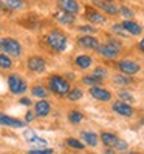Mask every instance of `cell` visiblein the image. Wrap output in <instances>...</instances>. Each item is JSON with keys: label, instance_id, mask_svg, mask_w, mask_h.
<instances>
[{"label": "cell", "instance_id": "1", "mask_svg": "<svg viewBox=\"0 0 144 154\" xmlns=\"http://www.w3.org/2000/svg\"><path fill=\"white\" fill-rule=\"evenodd\" d=\"M47 43L54 51L62 53V51L67 48V35H65L64 32H61V31H51L47 35Z\"/></svg>", "mask_w": 144, "mask_h": 154}, {"label": "cell", "instance_id": "2", "mask_svg": "<svg viewBox=\"0 0 144 154\" xmlns=\"http://www.w3.org/2000/svg\"><path fill=\"white\" fill-rule=\"evenodd\" d=\"M96 51L104 56V57H109V59H116L119 56V51H121V43L115 40V38H110V40L106 45H99L96 48Z\"/></svg>", "mask_w": 144, "mask_h": 154}, {"label": "cell", "instance_id": "3", "mask_svg": "<svg viewBox=\"0 0 144 154\" xmlns=\"http://www.w3.org/2000/svg\"><path fill=\"white\" fill-rule=\"evenodd\" d=\"M50 89L59 96H65L70 91V83L61 75H53L50 79Z\"/></svg>", "mask_w": 144, "mask_h": 154}, {"label": "cell", "instance_id": "4", "mask_svg": "<svg viewBox=\"0 0 144 154\" xmlns=\"http://www.w3.org/2000/svg\"><path fill=\"white\" fill-rule=\"evenodd\" d=\"M0 49L3 51L6 56H11V57H16L20 54V43L14 38H0Z\"/></svg>", "mask_w": 144, "mask_h": 154}, {"label": "cell", "instance_id": "5", "mask_svg": "<svg viewBox=\"0 0 144 154\" xmlns=\"http://www.w3.org/2000/svg\"><path fill=\"white\" fill-rule=\"evenodd\" d=\"M8 86H9V89H11V93H14V94H20V93H23L25 89H27V83H25L20 77L16 75V74L9 75Z\"/></svg>", "mask_w": 144, "mask_h": 154}, {"label": "cell", "instance_id": "6", "mask_svg": "<svg viewBox=\"0 0 144 154\" xmlns=\"http://www.w3.org/2000/svg\"><path fill=\"white\" fill-rule=\"evenodd\" d=\"M118 68H119V71L123 72V74H126V75H133V74H136L138 71H139V65L136 62H133V60H121L119 63H118Z\"/></svg>", "mask_w": 144, "mask_h": 154}, {"label": "cell", "instance_id": "7", "mask_svg": "<svg viewBox=\"0 0 144 154\" xmlns=\"http://www.w3.org/2000/svg\"><path fill=\"white\" fill-rule=\"evenodd\" d=\"M57 3H59V8L62 11L68 12V14H73V16L79 14V11H81V6L76 0H59Z\"/></svg>", "mask_w": 144, "mask_h": 154}, {"label": "cell", "instance_id": "8", "mask_svg": "<svg viewBox=\"0 0 144 154\" xmlns=\"http://www.w3.org/2000/svg\"><path fill=\"white\" fill-rule=\"evenodd\" d=\"M112 109H113L116 114L124 116V117H130V116L133 114V108L130 106V105L127 103V102H123V100H119V102H115L113 106H112Z\"/></svg>", "mask_w": 144, "mask_h": 154}, {"label": "cell", "instance_id": "9", "mask_svg": "<svg viewBox=\"0 0 144 154\" xmlns=\"http://www.w3.org/2000/svg\"><path fill=\"white\" fill-rule=\"evenodd\" d=\"M85 17H87V20H88L90 23H93V25H104V23L107 22L106 16L101 14L99 11H96V9H93V8H88V9H87Z\"/></svg>", "mask_w": 144, "mask_h": 154}, {"label": "cell", "instance_id": "10", "mask_svg": "<svg viewBox=\"0 0 144 154\" xmlns=\"http://www.w3.org/2000/svg\"><path fill=\"white\" fill-rule=\"evenodd\" d=\"M90 94L93 99H96L99 102H109L112 99V93L107 91V89H104V88H99V86H91Z\"/></svg>", "mask_w": 144, "mask_h": 154}, {"label": "cell", "instance_id": "11", "mask_svg": "<svg viewBox=\"0 0 144 154\" xmlns=\"http://www.w3.org/2000/svg\"><path fill=\"white\" fill-rule=\"evenodd\" d=\"M28 68L33 72H44L45 71V60L42 57H30L28 59Z\"/></svg>", "mask_w": 144, "mask_h": 154}, {"label": "cell", "instance_id": "12", "mask_svg": "<svg viewBox=\"0 0 144 154\" xmlns=\"http://www.w3.org/2000/svg\"><path fill=\"white\" fill-rule=\"evenodd\" d=\"M77 43H79L82 48H87V49H96V48L99 46L98 38L91 37V35H82V37H79Z\"/></svg>", "mask_w": 144, "mask_h": 154}, {"label": "cell", "instance_id": "13", "mask_svg": "<svg viewBox=\"0 0 144 154\" xmlns=\"http://www.w3.org/2000/svg\"><path fill=\"white\" fill-rule=\"evenodd\" d=\"M123 28L129 32V34H132V35H139L142 32V28L139 26V23L133 22V20H124L123 23Z\"/></svg>", "mask_w": 144, "mask_h": 154}, {"label": "cell", "instance_id": "14", "mask_svg": "<svg viewBox=\"0 0 144 154\" xmlns=\"http://www.w3.org/2000/svg\"><path fill=\"white\" fill-rule=\"evenodd\" d=\"M0 125L11 126V128H22L25 125V122L14 119V117H9V116H5V114H0Z\"/></svg>", "mask_w": 144, "mask_h": 154}, {"label": "cell", "instance_id": "15", "mask_svg": "<svg viewBox=\"0 0 144 154\" xmlns=\"http://www.w3.org/2000/svg\"><path fill=\"white\" fill-rule=\"evenodd\" d=\"M50 111H51V105L45 100L37 102L36 106H34V114L37 116V117H45V116L50 114Z\"/></svg>", "mask_w": 144, "mask_h": 154}, {"label": "cell", "instance_id": "16", "mask_svg": "<svg viewBox=\"0 0 144 154\" xmlns=\"http://www.w3.org/2000/svg\"><path fill=\"white\" fill-rule=\"evenodd\" d=\"M95 5H96L98 8H101L102 11H106L107 14H110V16H115V14H118V12H119V9H118L115 5L107 3V2H102V0H95Z\"/></svg>", "mask_w": 144, "mask_h": 154}, {"label": "cell", "instance_id": "17", "mask_svg": "<svg viewBox=\"0 0 144 154\" xmlns=\"http://www.w3.org/2000/svg\"><path fill=\"white\" fill-rule=\"evenodd\" d=\"M54 17H56V20H59L64 25L74 23V16L73 14H68V12H65V11H57L56 14H54Z\"/></svg>", "mask_w": 144, "mask_h": 154}, {"label": "cell", "instance_id": "18", "mask_svg": "<svg viewBox=\"0 0 144 154\" xmlns=\"http://www.w3.org/2000/svg\"><path fill=\"white\" fill-rule=\"evenodd\" d=\"M81 137H82L84 142L87 145H90V146H96L98 145V134H95L93 131H84L81 134Z\"/></svg>", "mask_w": 144, "mask_h": 154}, {"label": "cell", "instance_id": "19", "mask_svg": "<svg viewBox=\"0 0 144 154\" xmlns=\"http://www.w3.org/2000/svg\"><path fill=\"white\" fill-rule=\"evenodd\" d=\"M101 140H102V143L109 146V148H113L115 143L118 142V137L113 134V133H102L101 134Z\"/></svg>", "mask_w": 144, "mask_h": 154}, {"label": "cell", "instance_id": "20", "mask_svg": "<svg viewBox=\"0 0 144 154\" xmlns=\"http://www.w3.org/2000/svg\"><path fill=\"white\" fill-rule=\"evenodd\" d=\"M91 57L90 56H77L76 57V65L79 66V68H82V69H87V68H90V65H91Z\"/></svg>", "mask_w": 144, "mask_h": 154}, {"label": "cell", "instance_id": "21", "mask_svg": "<svg viewBox=\"0 0 144 154\" xmlns=\"http://www.w3.org/2000/svg\"><path fill=\"white\" fill-rule=\"evenodd\" d=\"M113 83L115 85H123V86H127V85H132L133 82H132V79H130L129 75H126V74H118V75H115L113 77Z\"/></svg>", "mask_w": 144, "mask_h": 154}, {"label": "cell", "instance_id": "22", "mask_svg": "<svg viewBox=\"0 0 144 154\" xmlns=\"http://www.w3.org/2000/svg\"><path fill=\"white\" fill-rule=\"evenodd\" d=\"M82 82H84L85 85H88V86H96V85H99L102 80L99 79V77H96V75H93V74H90V75H85V77H84Z\"/></svg>", "mask_w": 144, "mask_h": 154}, {"label": "cell", "instance_id": "23", "mask_svg": "<svg viewBox=\"0 0 144 154\" xmlns=\"http://www.w3.org/2000/svg\"><path fill=\"white\" fill-rule=\"evenodd\" d=\"M68 120L73 123V125H77V123H81L84 120V116L81 112H77V111H73L68 114Z\"/></svg>", "mask_w": 144, "mask_h": 154}, {"label": "cell", "instance_id": "24", "mask_svg": "<svg viewBox=\"0 0 144 154\" xmlns=\"http://www.w3.org/2000/svg\"><path fill=\"white\" fill-rule=\"evenodd\" d=\"M12 66V60L9 56L6 54H0V68H3V69H8Z\"/></svg>", "mask_w": 144, "mask_h": 154}, {"label": "cell", "instance_id": "25", "mask_svg": "<svg viewBox=\"0 0 144 154\" xmlns=\"http://www.w3.org/2000/svg\"><path fill=\"white\" fill-rule=\"evenodd\" d=\"M30 142H31L33 145H36V148H47V140H45V139H41L37 134L30 139Z\"/></svg>", "mask_w": 144, "mask_h": 154}, {"label": "cell", "instance_id": "26", "mask_svg": "<svg viewBox=\"0 0 144 154\" xmlns=\"http://www.w3.org/2000/svg\"><path fill=\"white\" fill-rule=\"evenodd\" d=\"M33 96L41 97V99H45V97H47V89H45L42 85H36V86L33 88Z\"/></svg>", "mask_w": 144, "mask_h": 154}, {"label": "cell", "instance_id": "27", "mask_svg": "<svg viewBox=\"0 0 144 154\" xmlns=\"http://www.w3.org/2000/svg\"><path fill=\"white\" fill-rule=\"evenodd\" d=\"M5 5L9 9H20L23 6V2L22 0H5Z\"/></svg>", "mask_w": 144, "mask_h": 154}, {"label": "cell", "instance_id": "28", "mask_svg": "<svg viewBox=\"0 0 144 154\" xmlns=\"http://www.w3.org/2000/svg\"><path fill=\"white\" fill-rule=\"evenodd\" d=\"M115 151H119V152H126L127 149H129V145H127V142L126 140H119L118 139V142L115 143Z\"/></svg>", "mask_w": 144, "mask_h": 154}, {"label": "cell", "instance_id": "29", "mask_svg": "<svg viewBox=\"0 0 144 154\" xmlns=\"http://www.w3.org/2000/svg\"><path fill=\"white\" fill-rule=\"evenodd\" d=\"M67 143H68V146H71V148H74V149H84V148H85L84 143L79 142V140H76V139H68Z\"/></svg>", "mask_w": 144, "mask_h": 154}, {"label": "cell", "instance_id": "30", "mask_svg": "<svg viewBox=\"0 0 144 154\" xmlns=\"http://www.w3.org/2000/svg\"><path fill=\"white\" fill-rule=\"evenodd\" d=\"M91 74L96 75V77H99L101 80H104V79L107 77V69H106V68H102V66H98V68H96L93 72H91Z\"/></svg>", "mask_w": 144, "mask_h": 154}, {"label": "cell", "instance_id": "31", "mask_svg": "<svg viewBox=\"0 0 144 154\" xmlns=\"http://www.w3.org/2000/svg\"><path fill=\"white\" fill-rule=\"evenodd\" d=\"M82 97V91L81 89H73V91H68V99L70 100H79Z\"/></svg>", "mask_w": 144, "mask_h": 154}, {"label": "cell", "instance_id": "32", "mask_svg": "<svg viewBox=\"0 0 144 154\" xmlns=\"http://www.w3.org/2000/svg\"><path fill=\"white\" fill-rule=\"evenodd\" d=\"M112 29H113V32H118V35H119V37H129L127 35L129 32L123 28V25H116V26H113Z\"/></svg>", "mask_w": 144, "mask_h": 154}, {"label": "cell", "instance_id": "33", "mask_svg": "<svg viewBox=\"0 0 144 154\" xmlns=\"http://www.w3.org/2000/svg\"><path fill=\"white\" fill-rule=\"evenodd\" d=\"M51 152H53V149H50V148H42V149L36 148V149H31L28 154H51Z\"/></svg>", "mask_w": 144, "mask_h": 154}, {"label": "cell", "instance_id": "34", "mask_svg": "<svg viewBox=\"0 0 144 154\" xmlns=\"http://www.w3.org/2000/svg\"><path fill=\"white\" fill-rule=\"evenodd\" d=\"M119 97L123 102H133V96L130 94V93H126V91H121L119 93Z\"/></svg>", "mask_w": 144, "mask_h": 154}, {"label": "cell", "instance_id": "35", "mask_svg": "<svg viewBox=\"0 0 144 154\" xmlns=\"http://www.w3.org/2000/svg\"><path fill=\"white\" fill-rule=\"evenodd\" d=\"M119 11H121V14H123L124 17H127V19H132V17H133V12L130 11L129 8H126V6H123Z\"/></svg>", "mask_w": 144, "mask_h": 154}, {"label": "cell", "instance_id": "36", "mask_svg": "<svg viewBox=\"0 0 144 154\" xmlns=\"http://www.w3.org/2000/svg\"><path fill=\"white\" fill-rule=\"evenodd\" d=\"M79 31H82V32H85V34H91V32H95L96 29H95L93 26H81Z\"/></svg>", "mask_w": 144, "mask_h": 154}, {"label": "cell", "instance_id": "37", "mask_svg": "<svg viewBox=\"0 0 144 154\" xmlns=\"http://www.w3.org/2000/svg\"><path fill=\"white\" fill-rule=\"evenodd\" d=\"M104 154H116V151L112 149V148H109V149H106V152H104Z\"/></svg>", "mask_w": 144, "mask_h": 154}, {"label": "cell", "instance_id": "38", "mask_svg": "<svg viewBox=\"0 0 144 154\" xmlns=\"http://www.w3.org/2000/svg\"><path fill=\"white\" fill-rule=\"evenodd\" d=\"M33 120V112H28L27 114V122H31Z\"/></svg>", "mask_w": 144, "mask_h": 154}, {"label": "cell", "instance_id": "39", "mask_svg": "<svg viewBox=\"0 0 144 154\" xmlns=\"http://www.w3.org/2000/svg\"><path fill=\"white\" fill-rule=\"evenodd\" d=\"M20 103H23V105H30V100H28V99H22V100H20Z\"/></svg>", "mask_w": 144, "mask_h": 154}, {"label": "cell", "instance_id": "40", "mask_svg": "<svg viewBox=\"0 0 144 154\" xmlns=\"http://www.w3.org/2000/svg\"><path fill=\"white\" fill-rule=\"evenodd\" d=\"M139 48H141V51H142V53H144V38H142V40L139 42Z\"/></svg>", "mask_w": 144, "mask_h": 154}]
</instances>
